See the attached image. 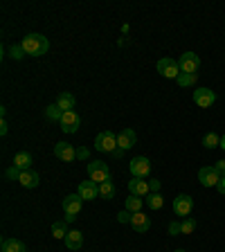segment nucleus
I'll return each instance as SVG.
<instances>
[{
	"instance_id": "f257e3e1",
	"label": "nucleus",
	"mask_w": 225,
	"mask_h": 252,
	"mask_svg": "<svg viewBox=\"0 0 225 252\" xmlns=\"http://www.w3.org/2000/svg\"><path fill=\"white\" fill-rule=\"evenodd\" d=\"M21 43H23V47H25V52L32 54V57H43V54L50 50V41H47L43 34H27Z\"/></svg>"
},
{
	"instance_id": "f03ea898",
	"label": "nucleus",
	"mask_w": 225,
	"mask_h": 252,
	"mask_svg": "<svg viewBox=\"0 0 225 252\" xmlns=\"http://www.w3.org/2000/svg\"><path fill=\"white\" fill-rule=\"evenodd\" d=\"M88 178L95 180L97 185L110 180V169L104 160H95V162H88Z\"/></svg>"
},
{
	"instance_id": "7ed1b4c3",
	"label": "nucleus",
	"mask_w": 225,
	"mask_h": 252,
	"mask_svg": "<svg viewBox=\"0 0 225 252\" xmlns=\"http://www.w3.org/2000/svg\"><path fill=\"white\" fill-rule=\"evenodd\" d=\"M81 205H84V198L79 194H68L63 198V212H65V220L72 223L77 219V214L81 212Z\"/></svg>"
},
{
	"instance_id": "20e7f679",
	"label": "nucleus",
	"mask_w": 225,
	"mask_h": 252,
	"mask_svg": "<svg viewBox=\"0 0 225 252\" xmlns=\"http://www.w3.org/2000/svg\"><path fill=\"white\" fill-rule=\"evenodd\" d=\"M95 149L104 153H113L117 149V135L113 131H101L95 137Z\"/></svg>"
},
{
	"instance_id": "39448f33",
	"label": "nucleus",
	"mask_w": 225,
	"mask_h": 252,
	"mask_svg": "<svg viewBox=\"0 0 225 252\" xmlns=\"http://www.w3.org/2000/svg\"><path fill=\"white\" fill-rule=\"evenodd\" d=\"M178 68H180V72L196 74V72H198V68H200V59H198V54H194V52H185V54H180V59H178Z\"/></svg>"
},
{
	"instance_id": "423d86ee",
	"label": "nucleus",
	"mask_w": 225,
	"mask_h": 252,
	"mask_svg": "<svg viewBox=\"0 0 225 252\" xmlns=\"http://www.w3.org/2000/svg\"><path fill=\"white\" fill-rule=\"evenodd\" d=\"M129 169H131L133 178H147L149 173H151V162H149V158L137 156V158H133L131 160Z\"/></svg>"
},
{
	"instance_id": "0eeeda50",
	"label": "nucleus",
	"mask_w": 225,
	"mask_h": 252,
	"mask_svg": "<svg viewBox=\"0 0 225 252\" xmlns=\"http://www.w3.org/2000/svg\"><path fill=\"white\" fill-rule=\"evenodd\" d=\"M192 210H194V198L189 194H180L173 198V212L178 216H183V219H187L189 214H192Z\"/></svg>"
},
{
	"instance_id": "6e6552de",
	"label": "nucleus",
	"mask_w": 225,
	"mask_h": 252,
	"mask_svg": "<svg viewBox=\"0 0 225 252\" xmlns=\"http://www.w3.org/2000/svg\"><path fill=\"white\" fill-rule=\"evenodd\" d=\"M158 72L162 74L164 79H178V74H180L178 61H176V59H169V57L160 59V61H158Z\"/></svg>"
},
{
	"instance_id": "1a4fd4ad",
	"label": "nucleus",
	"mask_w": 225,
	"mask_h": 252,
	"mask_svg": "<svg viewBox=\"0 0 225 252\" xmlns=\"http://www.w3.org/2000/svg\"><path fill=\"white\" fill-rule=\"evenodd\" d=\"M59 124H61V128L65 133H77L79 126H81V117H79L77 110H68V113H63V117H61Z\"/></svg>"
},
{
	"instance_id": "9d476101",
	"label": "nucleus",
	"mask_w": 225,
	"mask_h": 252,
	"mask_svg": "<svg viewBox=\"0 0 225 252\" xmlns=\"http://www.w3.org/2000/svg\"><path fill=\"white\" fill-rule=\"evenodd\" d=\"M216 101V93L210 88H196L194 90V104L200 106V108H210Z\"/></svg>"
},
{
	"instance_id": "9b49d317",
	"label": "nucleus",
	"mask_w": 225,
	"mask_h": 252,
	"mask_svg": "<svg viewBox=\"0 0 225 252\" xmlns=\"http://www.w3.org/2000/svg\"><path fill=\"white\" fill-rule=\"evenodd\" d=\"M198 180L203 187H216L221 183V173L214 167H203L198 171Z\"/></svg>"
},
{
	"instance_id": "f8f14e48",
	"label": "nucleus",
	"mask_w": 225,
	"mask_h": 252,
	"mask_svg": "<svg viewBox=\"0 0 225 252\" xmlns=\"http://www.w3.org/2000/svg\"><path fill=\"white\" fill-rule=\"evenodd\" d=\"M137 142V135L133 128H122L120 133H117V149H122V151H129V149L135 147Z\"/></svg>"
},
{
	"instance_id": "ddd939ff",
	"label": "nucleus",
	"mask_w": 225,
	"mask_h": 252,
	"mask_svg": "<svg viewBox=\"0 0 225 252\" xmlns=\"http://www.w3.org/2000/svg\"><path fill=\"white\" fill-rule=\"evenodd\" d=\"M54 156H57L59 160H63V162H72V160H77V149H74L72 144H68V142H57Z\"/></svg>"
},
{
	"instance_id": "4468645a",
	"label": "nucleus",
	"mask_w": 225,
	"mask_h": 252,
	"mask_svg": "<svg viewBox=\"0 0 225 252\" xmlns=\"http://www.w3.org/2000/svg\"><path fill=\"white\" fill-rule=\"evenodd\" d=\"M77 194L84 200H95L99 196V185L95 183V180H84V183H79Z\"/></svg>"
},
{
	"instance_id": "2eb2a0df",
	"label": "nucleus",
	"mask_w": 225,
	"mask_h": 252,
	"mask_svg": "<svg viewBox=\"0 0 225 252\" xmlns=\"http://www.w3.org/2000/svg\"><path fill=\"white\" fill-rule=\"evenodd\" d=\"M131 225L135 232H140V234H144V232H149V227H151V219H149L147 214H142V212H135L131 219Z\"/></svg>"
},
{
	"instance_id": "dca6fc26",
	"label": "nucleus",
	"mask_w": 225,
	"mask_h": 252,
	"mask_svg": "<svg viewBox=\"0 0 225 252\" xmlns=\"http://www.w3.org/2000/svg\"><path fill=\"white\" fill-rule=\"evenodd\" d=\"M129 191H131L133 196H147L151 194V189H149V180H142V178H133L131 183H129Z\"/></svg>"
},
{
	"instance_id": "f3484780",
	"label": "nucleus",
	"mask_w": 225,
	"mask_h": 252,
	"mask_svg": "<svg viewBox=\"0 0 225 252\" xmlns=\"http://www.w3.org/2000/svg\"><path fill=\"white\" fill-rule=\"evenodd\" d=\"M63 241H65V246H68L70 250H81V246H84V234L79 230H70Z\"/></svg>"
},
{
	"instance_id": "a211bd4d",
	"label": "nucleus",
	"mask_w": 225,
	"mask_h": 252,
	"mask_svg": "<svg viewBox=\"0 0 225 252\" xmlns=\"http://www.w3.org/2000/svg\"><path fill=\"white\" fill-rule=\"evenodd\" d=\"M18 183L23 185V187H27V189H34V187H38V183H41V178H38V173L36 171H23L21 173V178H18Z\"/></svg>"
},
{
	"instance_id": "6ab92c4d",
	"label": "nucleus",
	"mask_w": 225,
	"mask_h": 252,
	"mask_svg": "<svg viewBox=\"0 0 225 252\" xmlns=\"http://www.w3.org/2000/svg\"><path fill=\"white\" fill-rule=\"evenodd\" d=\"M14 167H18L21 171H30V169H32V153H27V151L16 153V158H14Z\"/></svg>"
},
{
	"instance_id": "aec40b11",
	"label": "nucleus",
	"mask_w": 225,
	"mask_h": 252,
	"mask_svg": "<svg viewBox=\"0 0 225 252\" xmlns=\"http://www.w3.org/2000/svg\"><path fill=\"white\" fill-rule=\"evenodd\" d=\"M57 106L63 110V113H68V110H74V94L61 93V94L57 97Z\"/></svg>"
},
{
	"instance_id": "412c9836",
	"label": "nucleus",
	"mask_w": 225,
	"mask_h": 252,
	"mask_svg": "<svg viewBox=\"0 0 225 252\" xmlns=\"http://www.w3.org/2000/svg\"><path fill=\"white\" fill-rule=\"evenodd\" d=\"M2 252H27V248L18 239H2Z\"/></svg>"
},
{
	"instance_id": "4be33fe9",
	"label": "nucleus",
	"mask_w": 225,
	"mask_h": 252,
	"mask_svg": "<svg viewBox=\"0 0 225 252\" xmlns=\"http://www.w3.org/2000/svg\"><path fill=\"white\" fill-rule=\"evenodd\" d=\"M99 196L104 200L115 198V185H113V180H106V183L99 185Z\"/></svg>"
},
{
	"instance_id": "5701e85b",
	"label": "nucleus",
	"mask_w": 225,
	"mask_h": 252,
	"mask_svg": "<svg viewBox=\"0 0 225 252\" xmlns=\"http://www.w3.org/2000/svg\"><path fill=\"white\" fill-rule=\"evenodd\" d=\"M142 205H144V200L140 198V196H129V198H126V210L129 212H133V214H135V212H142Z\"/></svg>"
},
{
	"instance_id": "b1692460",
	"label": "nucleus",
	"mask_w": 225,
	"mask_h": 252,
	"mask_svg": "<svg viewBox=\"0 0 225 252\" xmlns=\"http://www.w3.org/2000/svg\"><path fill=\"white\" fill-rule=\"evenodd\" d=\"M196 79H198V72H196V74L180 72V74H178V79H176V84L183 86V88H187V86H194V84H196Z\"/></svg>"
},
{
	"instance_id": "393cba45",
	"label": "nucleus",
	"mask_w": 225,
	"mask_h": 252,
	"mask_svg": "<svg viewBox=\"0 0 225 252\" xmlns=\"http://www.w3.org/2000/svg\"><path fill=\"white\" fill-rule=\"evenodd\" d=\"M45 117L47 120H52V122H61V117H63V110L59 108L57 104H50L45 108Z\"/></svg>"
},
{
	"instance_id": "a878e982",
	"label": "nucleus",
	"mask_w": 225,
	"mask_h": 252,
	"mask_svg": "<svg viewBox=\"0 0 225 252\" xmlns=\"http://www.w3.org/2000/svg\"><path fill=\"white\" fill-rule=\"evenodd\" d=\"M52 236H54V239H65V236H68V227H65V223H63V220L52 223Z\"/></svg>"
},
{
	"instance_id": "bb28decb",
	"label": "nucleus",
	"mask_w": 225,
	"mask_h": 252,
	"mask_svg": "<svg viewBox=\"0 0 225 252\" xmlns=\"http://www.w3.org/2000/svg\"><path fill=\"white\" fill-rule=\"evenodd\" d=\"M203 147H205V149H216V147H221V137L216 135L214 131L207 133V135L203 137Z\"/></svg>"
},
{
	"instance_id": "cd10ccee",
	"label": "nucleus",
	"mask_w": 225,
	"mask_h": 252,
	"mask_svg": "<svg viewBox=\"0 0 225 252\" xmlns=\"http://www.w3.org/2000/svg\"><path fill=\"white\" fill-rule=\"evenodd\" d=\"M147 205L151 207V210H160V207L164 205V200H162V196H160V191H158V194H149V196H147Z\"/></svg>"
},
{
	"instance_id": "c85d7f7f",
	"label": "nucleus",
	"mask_w": 225,
	"mask_h": 252,
	"mask_svg": "<svg viewBox=\"0 0 225 252\" xmlns=\"http://www.w3.org/2000/svg\"><path fill=\"white\" fill-rule=\"evenodd\" d=\"M25 54H27V52H25V47H23V43H14V45L9 47V57L16 59V61H21Z\"/></svg>"
},
{
	"instance_id": "c756f323",
	"label": "nucleus",
	"mask_w": 225,
	"mask_h": 252,
	"mask_svg": "<svg viewBox=\"0 0 225 252\" xmlns=\"http://www.w3.org/2000/svg\"><path fill=\"white\" fill-rule=\"evenodd\" d=\"M196 230V220L194 219H183V234H192V232Z\"/></svg>"
},
{
	"instance_id": "7c9ffc66",
	"label": "nucleus",
	"mask_w": 225,
	"mask_h": 252,
	"mask_svg": "<svg viewBox=\"0 0 225 252\" xmlns=\"http://www.w3.org/2000/svg\"><path fill=\"white\" fill-rule=\"evenodd\" d=\"M169 234H171V236L183 234V223H178V220H173V223H169Z\"/></svg>"
},
{
	"instance_id": "2f4dec72",
	"label": "nucleus",
	"mask_w": 225,
	"mask_h": 252,
	"mask_svg": "<svg viewBox=\"0 0 225 252\" xmlns=\"http://www.w3.org/2000/svg\"><path fill=\"white\" fill-rule=\"evenodd\" d=\"M21 169H18V167H9V169H7V171H5V176H7V178H9V180H18V178H21Z\"/></svg>"
},
{
	"instance_id": "473e14b6",
	"label": "nucleus",
	"mask_w": 225,
	"mask_h": 252,
	"mask_svg": "<svg viewBox=\"0 0 225 252\" xmlns=\"http://www.w3.org/2000/svg\"><path fill=\"white\" fill-rule=\"evenodd\" d=\"M131 219H133V212H129V210H122L120 214H117V220H120V223H131Z\"/></svg>"
},
{
	"instance_id": "72a5a7b5",
	"label": "nucleus",
	"mask_w": 225,
	"mask_h": 252,
	"mask_svg": "<svg viewBox=\"0 0 225 252\" xmlns=\"http://www.w3.org/2000/svg\"><path fill=\"white\" fill-rule=\"evenodd\" d=\"M90 158V151L86 147H79L77 149V160H88Z\"/></svg>"
},
{
	"instance_id": "f704fd0d",
	"label": "nucleus",
	"mask_w": 225,
	"mask_h": 252,
	"mask_svg": "<svg viewBox=\"0 0 225 252\" xmlns=\"http://www.w3.org/2000/svg\"><path fill=\"white\" fill-rule=\"evenodd\" d=\"M149 189H151V194H158V191H160V180L151 178V180H149Z\"/></svg>"
},
{
	"instance_id": "c9c22d12",
	"label": "nucleus",
	"mask_w": 225,
	"mask_h": 252,
	"mask_svg": "<svg viewBox=\"0 0 225 252\" xmlns=\"http://www.w3.org/2000/svg\"><path fill=\"white\" fill-rule=\"evenodd\" d=\"M214 169H216V171L221 173V178H223V176H225V160H216Z\"/></svg>"
},
{
	"instance_id": "e433bc0d",
	"label": "nucleus",
	"mask_w": 225,
	"mask_h": 252,
	"mask_svg": "<svg viewBox=\"0 0 225 252\" xmlns=\"http://www.w3.org/2000/svg\"><path fill=\"white\" fill-rule=\"evenodd\" d=\"M9 133V124H7V120L0 122V135H7Z\"/></svg>"
},
{
	"instance_id": "4c0bfd02",
	"label": "nucleus",
	"mask_w": 225,
	"mask_h": 252,
	"mask_svg": "<svg viewBox=\"0 0 225 252\" xmlns=\"http://www.w3.org/2000/svg\"><path fill=\"white\" fill-rule=\"evenodd\" d=\"M216 189H219V194H223V196H225V176L221 178V183L216 185Z\"/></svg>"
},
{
	"instance_id": "58836bf2",
	"label": "nucleus",
	"mask_w": 225,
	"mask_h": 252,
	"mask_svg": "<svg viewBox=\"0 0 225 252\" xmlns=\"http://www.w3.org/2000/svg\"><path fill=\"white\" fill-rule=\"evenodd\" d=\"M122 153H124V151H122V149H115V151L110 153V156H113V158H122Z\"/></svg>"
},
{
	"instance_id": "ea45409f",
	"label": "nucleus",
	"mask_w": 225,
	"mask_h": 252,
	"mask_svg": "<svg viewBox=\"0 0 225 252\" xmlns=\"http://www.w3.org/2000/svg\"><path fill=\"white\" fill-rule=\"evenodd\" d=\"M221 149H223V151H225V135L221 137Z\"/></svg>"
},
{
	"instance_id": "a19ab883",
	"label": "nucleus",
	"mask_w": 225,
	"mask_h": 252,
	"mask_svg": "<svg viewBox=\"0 0 225 252\" xmlns=\"http://www.w3.org/2000/svg\"><path fill=\"white\" fill-rule=\"evenodd\" d=\"M176 252H185V250H176Z\"/></svg>"
}]
</instances>
